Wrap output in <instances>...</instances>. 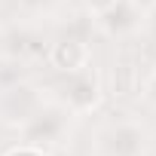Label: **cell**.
Returning a JSON list of instances; mask_svg holds the SVG:
<instances>
[{
    "label": "cell",
    "mask_w": 156,
    "mask_h": 156,
    "mask_svg": "<svg viewBox=\"0 0 156 156\" xmlns=\"http://www.w3.org/2000/svg\"><path fill=\"white\" fill-rule=\"evenodd\" d=\"M144 98L156 104V70H153V73L147 76V80H144Z\"/></svg>",
    "instance_id": "cell-2"
},
{
    "label": "cell",
    "mask_w": 156,
    "mask_h": 156,
    "mask_svg": "<svg viewBox=\"0 0 156 156\" xmlns=\"http://www.w3.org/2000/svg\"><path fill=\"white\" fill-rule=\"evenodd\" d=\"M86 6H89L92 12H107V9L116 6V0H86Z\"/></svg>",
    "instance_id": "cell-3"
},
{
    "label": "cell",
    "mask_w": 156,
    "mask_h": 156,
    "mask_svg": "<svg viewBox=\"0 0 156 156\" xmlns=\"http://www.w3.org/2000/svg\"><path fill=\"white\" fill-rule=\"evenodd\" d=\"M49 61H52V67H58L64 73H76L89 64V46L80 40H58L49 52Z\"/></svg>",
    "instance_id": "cell-1"
}]
</instances>
